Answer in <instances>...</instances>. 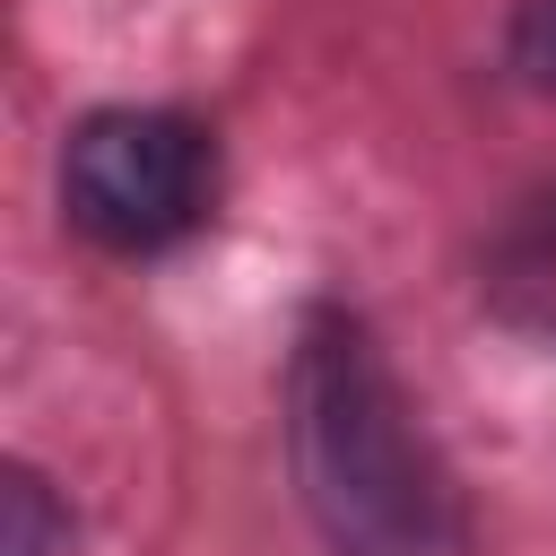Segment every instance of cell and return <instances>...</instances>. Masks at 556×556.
<instances>
[{
	"label": "cell",
	"mask_w": 556,
	"mask_h": 556,
	"mask_svg": "<svg viewBox=\"0 0 556 556\" xmlns=\"http://www.w3.org/2000/svg\"><path fill=\"white\" fill-rule=\"evenodd\" d=\"M287 460L330 556H469V513L374 330L304 313L287 356Z\"/></svg>",
	"instance_id": "obj_1"
},
{
	"label": "cell",
	"mask_w": 556,
	"mask_h": 556,
	"mask_svg": "<svg viewBox=\"0 0 556 556\" xmlns=\"http://www.w3.org/2000/svg\"><path fill=\"white\" fill-rule=\"evenodd\" d=\"M61 208L104 252H165L217 208V139L165 104L87 113L61 148Z\"/></svg>",
	"instance_id": "obj_2"
},
{
	"label": "cell",
	"mask_w": 556,
	"mask_h": 556,
	"mask_svg": "<svg viewBox=\"0 0 556 556\" xmlns=\"http://www.w3.org/2000/svg\"><path fill=\"white\" fill-rule=\"evenodd\" d=\"M478 295L513 321V330H539L556 339V182L513 200L486 243H478Z\"/></svg>",
	"instance_id": "obj_3"
},
{
	"label": "cell",
	"mask_w": 556,
	"mask_h": 556,
	"mask_svg": "<svg viewBox=\"0 0 556 556\" xmlns=\"http://www.w3.org/2000/svg\"><path fill=\"white\" fill-rule=\"evenodd\" d=\"M0 556H70V513L35 469L0 478Z\"/></svg>",
	"instance_id": "obj_4"
},
{
	"label": "cell",
	"mask_w": 556,
	"mask_h": 556,
	"mask_svg": "<svg viewBox=\"0 0 556 556\" xmlns=\"http://www.w3.org/2000/svg\"><path fill=\"white\" fill-rule=\"evenodd\" d=\"M504 52H513L521 87L556 104V0H513V35H504Z\"/></svg>",
	"instance_id": "obj_5"
}]
</instances>
